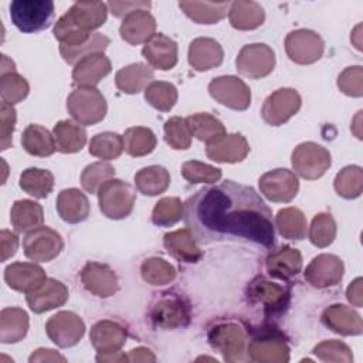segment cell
<instances>
[{
	"instance_id": "obj_8",
	"label": "cell",
	"mask_w": 363,
	"mask_h": 363,
	"mask_svg": "<svg viewBox=\"0 0 363 363\" xmlns=\"http://www.w3.org/2000/svg\"><path fill=\"white\" fill-rule=\"evenodd\" d=\"M294 170L306 180L322 177L330 167V153L322 145L315 142H303L298 145L291 156Z\"/></svg>"
},
{
	"instance_id": "obj_39",
	"label": "cell",
	"mask_w": 363,
	"mask_h": 363,
	"mask_svg": "<svg viewBox=\"0 0 363 363\" xmlns=\"http://www.w3.org/2000/svg\"><path fill=\"white\" fill-rule=\"evenodd\" d=\"M170 184V174L163 166H147L135 174V186L145 196L164 193Z\"/></svg>"
},
{
	"instance_id": "obj_53",
	"label": "cell",
	"mask_w": 363,
	"mask_h": 363,
	"mask_svg": "<svg viewBox=\"0 0 363 363\" xmlns=\"http://www.w3.org/2000/svg\"><path fill=\"white\" fill-rule=\"evenodd\" d=\"M113 176H115V169L112 164H109L108 162H95L88 164L82 170L81 184L85 191L92 194V193H96L105 182L113 179Z\"/></svg>"
},
{
	"instance_id": "obj_24",
	"label": "cell",
	"mask_w": 363,
	"mask_h": 363,
	"mask_svg": "<svg viewBox=\"0 0 363 363\" xmlns=\"http://www.w3.org/2000/svg\"><path fill=\"white\" fill-rule=\"evenodd\" d=\"M322 322L326 328L342 336H357L363 332L360 315L342 303L326 308L322 313Z\"/></svg>"
},
{
	"instance_id": "obj_43",
	"label": "cell",
	"mask_w": 363,
	"mask_h": 363,
	"mask_svg": "<svg viewBox=\"0 0 363 363\" xmlns=\"http://www.w3.org/2000/svg\"><path fill=\"white\" fill-rule=\"evenodd\" d=\"M156 147V136L149 128L133 126L125 130L123 149L129 156L140 157L153 152Z\"/></svg>"
},
{
	"instance_id": "obj_4",
	"label": "cell",
	"mask_w": 363,
	"mask_h": 363,
	"mask_svg": "<svg viewBox=\"0 0 363 363\" xmlns=\"http://www.w3.org/2000/svg\"><path fill=\"white\" fill-rule=\"evenodd\" d=\"M135 201L136 193L133 187L121 179H111L98 190L99 208L105 217L112 220L128 217L133 210Z\"/></svg>"
},
{
	"instance_id": "obj_48",
	"label": "cell",
	"mask_w": 363,
	"mask_h": 363,
	"mask_svg": "<svg viewBox=\"0 0 363 363\" xmlns=\"http://www.w3.org/2000/svg\"><path fill=\"white\" fill-rule=\"evenodd\" d=\"M140 274L145 282L155 286L170 284L176 278L174 267L159 257L145 259L140 265Z\"/></svg>"
},
{
	"instance_id": "obj_33",
	"label": "cell",
	"mask_w": 363,
	"mask_h": 363,
	"mask_svg": "<svg viewBox=\"0 0 363 363\" xmlns=\"http://www.w3.org/2000/svg\"><path fill=\"white\" fill-rule=\"evenodd\" d=\"M153 69L142 62L129 64L121 68L115 75L118 89L125 94H138L153 82Z\"/></svg>"
},
{
	"instance_id": "obj_38",
	"label": "cell",
	"mask_w": 363,
	"mask_h": 363,
	"mask_svg": "<svg viewBox=\"0 0 363 363\" xmlns=\"http://www.w3.org/2000/svg\"><path fill=\"white\" fill-rule=\"evenodd\" d=\"M21 145L27 153L40 157L51 156L57 150L54 136L50 133V130L35 123H31L24 129Z\"/></svg>"
},
{
	"instance_id": "obj_46",
	"label": "cell",
	"mask_w": 363,
	"mask_h": 363,
	"mask_svg": "<svg viewBox=\"0 0 363 363\" xmlns=\"http://www.w3.org/2000/svg\"><path fill=\"white\" fill-rule=\"evenodd\" d=\"M123 152V136L115 132H102L89 142V153L102 160H113Z\"/></svg>"
},
{
	"instance_id": "obj_30",
	"label": "cell",
	"mask_w": 363,
	"mask_h": 363,
	"mask_svg": "<svg viewBox=\"0 0 363 363\" xmlns=\"http://www.w3.org/2000/svg\"><path fill=\"white\" fill-rule=\"evenodd\" d=\"M265 267L271 277L278 279H289L301 272L302 255L296 248L284 245L267 257Z\"/></svg>"
},
{
	"instance_id": "obj_37",
	"label": "cell",
	"mask_w": 363,
	"mask_h": 363,
	"mask_svg": "<svg viewBox=\"0 0 363 363\" xmlns=\"http://www.w3.org/2000/svg\"><path fill=\"white\" fill-rule=\"evenodd\" d=\"M179 7L197 24H216L227 16L228 1H180Z\"/></svg>"
},
{
	"instance_id": "obj_42",
	"label": "cell",
	"mask_w": 363,
	"mask_h": 363,
	"mask_svg": "<svg viewBox=\"0 0 363 363\" xmlns=\"http://www.w3.org/2000/svg\"><path fill=\"white\" fill-rule=\"evenodd\" d=\"M20 187L35 199H45L54 189V176L50 170L28 167L20 174Z\"/></svg>"
},
{
	"instance_id": "obj_5",
	"label": "cell",
	"mask_w": 363,
	"mask_h": 363,
	"mask_svg": "<svg viewBox=\"0 0 363 363\" xmlns=\"http://www.w3.org/2000/svg\"><path fill=\"white\" fill-rule=\"evenodd\" d=\"M67 109L78 123L95 125L105 118L108 105L96 88L78 86L68 95Z\"/></svg>"
},
{
	"instance_id": "obj_11",
	"label": "cell",
	"mask_w": 363,
	"mask_h": 363,
	"mask_svg": "<svg viewBox=\"0 0 363 363\" xmlns=\"http://www.w3.org/2000/svg\"><path fill=\"white\" fill-rule=\"evenodd\" d=\"M62 247L64 241L61 235L47 225H41L27 233L23 241L24 255L34 262L52 261L60 255Z\"/></svg>"
},
{
	"instance_id": "obj_41",
	"label": "cell",
	"mask_w": 363,
	"mask_h": 363,
	"mask_svg": "<svg viewBox=\"0 0 363 363\" xmlns=\"http://www.w3.org/2000/svg\"><path fill=\"white\" fill-rule=\"evenodd\" d=\"M191 135L201 142L210 143L225 135V128L220 119L207 112H197L186 118Z\"/></svg>"
},
{
	"instance_id": "obj_25",
	"label": "cell",
	"mask_w": 363,
	"mask_h": 363,
	"mask_svg": "<svg viewBox=\"0 0 363 363\" xmlns=\"http://www.w3.org/2000/svg\"><path fill=\"white\" fill-rule=\"evenodd\" d=\"M126 337V329L119 322L109 319L96 322L89 333V340L98 353L119 352Z\"/></svg>"
},
{
	"instance_id": "obj_56",
	"label": "cell",
	"mask_w": 363,
	"mask_h": 363,
	"mask_svg": "<svg viewBox=\"0 0 363 363\" xmlns=\"http://www.w3.org/2000/svg\"><path fill=\"white\" fill-rule=\"evenodd\" d=\"M52 34L61 44H65V45H79L88 41L89 37L92 35L79 30L77 26H74L65 14H62L54 24Z\"/></svg>"
},
{
	"instance_id": "obj_32",
	"label": "cell",
	"mask_w": 363,
	"mask_h": 363,
	"mask_svg": "<svg viewBox=\"0 0 363 363\" xmlns=\"http://www.w3.org/2000/svg\"><path fill=\"white\" fill-rule=\"evenodd\" d=\"M230 24L237 30H255L265 20V11L257 1L238 0L230 3Z\"/></svg>"
},
{
	"instance_id": "obj_28",
	"label": "cell",
	"mask_w": 363,
	"mask_h": 363,
	"mask_svg": "<svg viewBox=\"0 0 363 363\" xmlns=\"http://www.w3.org/2000/svg\"><path fill=\"white\" fill-rule=\"evenodd\" d=\"M163 245L167 252L180 262L194 264L203 257L194 235L187 227L164 234Z\"/></svg>"
},
{
	"instance_id": "obj_3",
	"label": "cell",
	"mask_w": 363,
	"mask_h": 363,
	"mask_svg": "<svg viewBox=\"0 0 363 363\" xmlns=\"http://www.w3.org/2000/svg\"><path fill=\"white\" fill-rule=\"evenodd\" d=\"M54 17L51 0H14L10 4L11 23L23 33L45 30Z\"/></svg>"
},
{
	"instance_id": "obj_15",
	"label": "cell",
	"mask_w": 363,
	"mask_h": 363,
	"mask_svg": "<svg viewBox=\"0 0 363 363\" xmlns=\"http://www.w3.org/2000/svg\"><path fill=\"white\" fill-rule=\"evenodd\" d=\"M45 332L57 346L71 347L84 336L85 323L77 313L61 311L47 320Z\"/></svg>"
},
{
	"instance_id": "obj_63",
	"label": "cell",
	"mask_w": 363,
	"mask_h": 363,
	"mask_svg": "<svg viewBox=\"0 0 363 363\" xmlns=\"http://www.w3.org/2000/svg\"><path fill=\"white\" fill-rule=\"evenodd\" d=\"M156 356L150 352V349L139 346L132 349L128 354V362H155Z\"/></svg>"
},
{
	"instance_id": "obj_2",
	"label": "cell",
	"mask_w": 363,
	"mask_h": 363,
	"mask_svg": "<svg viewBox=\"0 0 363 363\" xmlns=\"http://www.w3.org/2000/svg\"><path fill=\"white\" fill-rule=\"evenodd\" d=\"M208 343L218 350L225 362H240L245 357L248 333L238 322H218L207 332Z\"/></svg>"
},
{
	"instance_id": "obj_61",
	"label": "cell",
	"mask_w": 363,
	"mask_h": 363,
	"mask_svg": "<svg viewBox=\"0 0 363 363\" xmlns=\"http://www.w3.org/2000/svg\"><path fill=\"white\" fill-rule=\"evenodd\" d=\"M30 363L34 362H65V357L52 349H37L28 359Z\"/></svg>"
},
{
	"instance_id": "obj_27",
	"label": "cell",
	"mask_w": 363,
	"mask_h": 363,
	"mask_svg": "<svg viewBox=\"0 0 363 363\" xmlns=\"http://www.w3.org/2000/svg\"><path fill=\"white\" fill-rule=\"evenodd\" d=\"M224 51L218 41L208 37H199L190 43L189 64L196 71H208L223 62Z\"/></svg>"
},
{
	"instance_id": "obj_31",
	"label": "cell",
	"mask_w": 363,
	"mask_h": 363,
	"mask_svg": "<svg viewBox=\"0 0 363 363\" xmlns=\"http://www.w3.org/2000/svg\"><path fill=\"white\" fill-rule=\"evenodd\" d=\"M57 211L69 224L81 223L89 216L88 197L78 189H65L57 197Z\"/></svg>"
},
{
	"instance_id": "obj_59",
	"label": "cell",
	"mask_w": 363,
	"mask_h": 363,
	"mask_svg": "<svg viewBox=\"0 0 363 363\" xmlns=\"http://www.w3.org/2000/svg\"><path fill=\"white\" fill-rule=\"evenodd\" d=\"M115 17H126L136 10H147L150 1H109L106 4Z\"/></svg>"
},
{
	"instance_id": "obj_51",
	"label": "cell",
	"mask_w": 363,
	"mask_h": 363,
	"mask_svg": "<svg viewBox=\"0 0 363 363\" xmlns=\"http://www.w3.org/2000/svg\"><path fill=\"white\" fill-rule=\"evenodd\" d=\"M182 217L183 204L179 197L160 199L152 211V221L159 227H170L180 221Z\"/></svg>"
},
{
	"instance_id": "obj_64",
	"label": "cell",
	"mask_w": 363,
	"mask_h": 363,
	"mask_svg": "<svg viewBox=\"0 0 363 363\" xmlns=\"http://www.w3.org/2000/svg\"><path fill=\"white\" fill-rule=\"evenodd\" d=\"M128 362V354L122 352H112V353H98L96 362Z\"/></svg>"
},
{
	"instance_id": "obj_35",
	"label": "cell",
	"mask_w": 363,
	"mask_h": 363,
	"mask_svg": "<svg viewBox=\"0 0 363 363\" xmlns=\"http://www.w3.org/2000/svg\"><path fill=\"white\" fill-rule=\"evenodd\" d=\"M10 221L16 231L30 233L41 227L44 221L43 207L33 200H17L11 207Z\"/></svg>"
},
{
	"instance_id": "obj_18",
	"label": "cell",
	"mask_w": 363,
	"mask_h": 363,
	"mask_svg": "<svg viewBox=\"0 0 363 363\" xmlns=\"http://www.w3.org/2000/svg\"><path fill=\"white\" fill-rule=\"evenodd\" d=\"M81 281L88 292L99 298H109L118 291V277L106 264L86 262L81 269Z\"/></svg>"
},
{
	"instance_id": "obj_12",
	"label": "cell",
	"mask_w": 363,
	"mask_h": 363,
	"mask_svg": "<svg viewBox=\"0 0 363 363\" xmlns=\"http://www.w3.org/2000/svg\"><path fill=\"white\" fill-rule=\"evenodd\" d=\"M247 292L250 301L264 305V312L267 316H275L278 313H282L289 305V289L264 277L254 278L248 285Z\"/></svg>"
},
{
	"instance_id": "obj_9",
	"label": "cell",
	"mask_w": 363,
	"mask_h": 363,
	"mask_svg": "<svg viewBox=\"0 0 363 363\" xmlns=\"http://www.w3.org/2000/svg\"><path fill=\"white\" fill-rule=\"evenodd\" d=\"M285 51L291 61L299 65L313 64L323 55L325 43L322 37L308 28H299L288 33L285 38Z\"/></svg>"
},
{
	"instance_id": "obj_54",
	"label": "cell",
	"mask_w": 363,
	"mask_h": 363,
	"mask_svg": "<svg viewBox=\"0 0 363 363\" xmlns=\"http://www.w3.org/2000/svg\"><path fill=\"white\" fill-rule=\"evenodd\" d=\"M182 176L191 184H213L221 179V170L199 160H189L182 166Z\"/></svg>"
},
{
	"instance_id": "obj_22",
	"label": "cell",
	"mask_w": 363,
	"mask_h": 363,
	"mask_svg": "<svg viewBox=\"0 0 363 363\" xmlns=\"http://www.w3.org/2000/svg\"><path fill=\"white\" fill-rule=\"evenodd\" d=\"M47 279L44 269L34 262H13L4 269L6 284L18 292L28 294Z\"/></svg>"
},
{
	"instance_id": "obj_62",
	"label": "cell",
	"mask_w": 363,
	"mask_h": 363,
	"mask_svg": "<svg viewBox=\"0 0 363 363\" xmlns=\"http://www.w3.org/2000/svg\"><path fill=\"white\" fill-rule=\"evenodd\" d=\"M362 278H356L347 288L346 291V296L347 301L350 303H353L354 306H362L363 305V291H362Z\"/></svg>"
},
{
	"instance_id": "obj_34",
	"label": "cell",
	"mask_w": 363,
	"mask_h": 363,
	"mask_svg": "<svg viewBox=\"0 0 363 363\" xmlns=\"http://www.w3.org/2000/svg\"><path fill=\"white\" fill-rule=\"evenodd\" d=\"M57 150L61 153L79 152L86 143V132L81 123L64 119L55 123L52 129Z\"/></svg>"
},
{
	"instance_id": "obj_50",
	"label": "cell",
	"mask_w": 363,
	"mask_h": 363,
	"mask_svg": "<svg viewBox=\"0 0 363 363\" xmlns=\"http://www.w3.org/2000/svg\"><path fill=\"white\" fill-rule=\"evenodd\" d=\"M30 91V85L17 72H7L0 77V96L1 102L14 105L21 102Z\"/></svg>"
},
{
	"instance_id": "obj_1",
	"label": "cell",
	"mask_w": 363,
	"mask_h": 363,
	"mask_svg": "<svg viewBox=\"0 0 363 363\" xmlns=\"http://www.w3.org/2000/svg\"><path fill=\"white\" fill-rule=\"evenodd\" d=\"M183 217L199 244H275L271 208L252 187L231 180L196 191L184 203Z\"/></svg>"
},
{
	"instance_id": "obj_26",
	"label": "cell",
	"mask_w": 363,
	"mask_h": 363,
	"mask_svg": "<svg viewBox=\"0 0 363 363\" xmlns=\"http://www.w3.org/2000/svg\"><path fill=\"white\" fill-rule=\"evenodd\" d=\"M106 14L108 6L102 1H77L65 13L74 26L88 34L106 21Z\"/></svg>"
},
{
	"instance_id": "obj_17",
	"label": "cell",
	"mask_w": 363,
	"mask_h": 363,
	"mask_svg": "<svg viewBox=\"0 0 363 363\" xmlns=\"http://www.w3.org/2000/svg\"><path fill=\"white\" fill-rule=\"evenodd\" d=\"M345 272L343 261L333 254H320L306 267L305 279L315 288L323 289L337 285Z\"/></svg>"
},
{
	"instance_id": "obj_40",
	"label": "cell",
	"mask_w": 363,
	"mask_h": 363,
	"mask_svg": "<svg viewBox=\"0 0 363 363\" xmlns=\"http://www.w3.org/2000/svg\"><path fill=\"white\" fill-rule=\"evenodd\" d=\"M275 227L284 238L296 241L303 240L308 231L305 214L296 207L281 208L275 216Z\"/></svg>"
},
{
	"instance_id": "obj_6",
	"label": "cell",
	"mask_w": 363,
	"mask_h": 363,
	"mask_svg": "<svg viewBox=\"0 0 363 363\" xmlns=\"http://www.w3.org/2000/svg\"><path fill=\"white\" fill-rule=\"evenodd\" d=\"M247 354L259 363H286L289 346L286 337L275 328H262L247 345Z\"/></svg>"
},
{
	"instance_id": "obj_14",
	"label": "cell",
	"mask_w": 363,
	"mask_h": 363,
	"mask_svg": "<svg viewBox=\"0 0 363 363\" xmlns=\"http://www.w3.org/2000/svg\"><path fill=\"white\" fill-rule=\"evenodd\" d=\"M301 95L294 88H281L272 92L262 105L261 116L271 126L289 121L301 108Z\"/></svg>"
},
{
	"instance_id": "obj_47",
	"label": "cell",
	"mask_w": 363,
	"mask_h": 363,
	"mask_svg": "<svg viewBox=\"0 0 363 363\" xmlns=\"http://www.w3.org/2000/svg\"><path fill=\"white\" fill-rule=\"evenodd\" d=\"M145 99L155 109L169 112L177 102V89L170 82L153 81L145 89Z\"/></svg>"
},
{
	"instance_id": "obj_52",
	"label": "cell",
	"mask_w": 363,
	"mask_h": 363,
	"mask_svg": "<svg viewBox=\"0 0 363 363\" xmlns=\"http://www.w3.org/2000/svg\"><path fill=\"white\" fill-rule=\"evenodd\" d=\"M163 129H164V140L170 147L176 150H184L190 147L193 135L186 119L180 116H172L164 122Z\"/></svg>"
},
{
	"instance_id": "obj_45",
	"label": "cell",
	"mask_w": 363,
	"mask_h": 363,
	"mask_svg": "<svg viewBox=\"0 0 363 363\" xmlns=\"http://www.w3.org/2000/svg\"><path fill=\"white\" fill-rule=\"evenodd\" d=\"M336 193L343 199H356L363 191V170L360 166H346L335 177Z\"/></svg>"
},
{
	"instance_id": "obj_19",
	"label": "cell",
	"mask_w": 363,
	"mask_h": 363,
	"mask_svg": "<svg viewBox=\"0 0 363 363\" xmlns=\"http://www.w3.org/2000/svg\"><path fill=\"white\" fill-rule=\"evenodd\" d=\"M142 54L150 67L167 71L177 64V43L162 33H155L145 43Z\"/></svg>"
},
{
	"instance_id": "obj_58",
	"label": "cell",
	"mask_w": 363,
	"mask_h": 363,
	"mask_svg": "<svg viewBox=\"0 0 363 363\" xmlns=\"http://www.w3.org/2000/svg\"><path fill=\"white\" fill-rule=\"evenodd\" d=\"M16 109L13 105L1 102L0 105V145L1 150H6L11 146L13 132L16 128Z\"/></svg>"
},
{
	"instance_id": "obj_60",
	"label": "cell",
	"mask_w": 363,
	"mask_h": 363,
	"mask_svg": "<svg viewBox=\"0 0 363 363\" xmlns=\"http://www.w3.org/2000/svg\"><path fill=\"white\" fill-rule=\"evenodd\" d=\"M18 247V237L9 231V230H1L0 231V251H1V261H7L11 258Z\"/></svg>"
},
{
	"instance_id": "obj_16",
	"label": "cell",
	"mask_w": 363,
	"mask_h": 363,
	"mask_svg": "<svg viewBox=\"0 0 363 363\" xmlns=\"http://www.w3.org/2000/svg\"><path fill=\"white\" fill-rule=\"evenodd\" d=\"M258 184L261 193L274 203H288L299 190L296 174L288 169H274L264 173Z\"/></svg>"
},
{
	"instance_id": "obj_44",
	"label": "cell",
	"mask_w": 363,
	"mask_h": 363,
	"mask_svg": "<svg viewBox=\"0 0 363 363\" xmlns=\"http://www.w3.org/2000/svg\"><path fill=\"white\" fill-rule=\"evenodd\" d=\"M111 40L101 34V33H92V35L89 37L88 41L79 44V45H65L61 44L60 45V52L61 57L64 58L65 62L68 64H77L79 60L95 54V52H104L106 50V47L109 45Z\"/></svg>"
},
{
	"instance_id": "obj_7",
	"label": "cell",
	"mask_w": 363,
	"mask_h": 363,
	"mask_svg": "<svg viewBox=\"0 0 363 363\" xmlns=\"http://www.w3.org/2000/svg\"><path fill=\"white\" fill-rule=\"evenodd\" d=\"M149 318L153 326L164 330H173L189 325L190 308L182 296L167 292L152 305Z\"/></svg>"
},
{
	"instance_id": "obj_49",
	"label": "cell",
	"mask_w": 363,
	"mask_h": 363,
	"mask_svg": "<svg viewBox=\"0 0 363 363\" xmlns=\"http://www.w3.org/2000/svg\"><path fill=\"white\" fill-rule=\"evenodd\" d=\"M336 238V223L329 213H319L309 227V240L318 248H325Z\"/></svg>"
},
{
	"instance_id": "obj_20",
	"label": "cell",
	"mask_w": 363,
	"mask_h": 363,
	"mask_svg": "<svg viewBox=\"0 0 363 363\" xmlns=\"http://www.w3.org/2000/svg\"><path fill=\"white\" fill-rule=\"evenodd\" d=\"M250 145L241 133H225L207 143V156L217 163H237L247 157Z\"/></svg>"
},
{
	"instance_id": "obj_57",
	"label": "cell",
	"mask_w": 363,
	"mask_h": 363,
	"mask_svg": "<svg viewBox=\"0 0 363 363\" xmlns=\"http://www.w3.org/2000/svg\"><path fill=\"white\" fill-rule=\"evenodd\" d=\"M339 89L349 96L360 98L363 95V71L360 65L347 67L337 77Z\"/></svg>"
},
{
	"instance_id": "obj_21",
	"label": "cell",
	"mask_w": 363,
	"mask_h": 363,
	"mask_svg": "<svg viewBox=\"0 0 363 363\" xmlns=\"http://www.w3.org/2000/svg\"><path fill=\"white\" fill-rule=\"evenodd\" d=\"M26 299L34 313H43L62 306L68 301V288L54 278H47L37 289L28 292Z\"/></svg>"
},
{
	"instance_id": "obj_55",
	"label": "cell",
	"mask_w": 363,
	"mask_h": 363,
	"mask_svg": "<svg viewBox=\"0 0 363 363\" xmlns=\"http://www.w3.org/2000/svg\"><path fill=\"white\" fill-rule=\"evenodd\" d=\"M313 353L322 362L350 363L353 360L350 347L340 340H323L313 347Z\"/></svg>"
},
{
	"instance_id": "obj_10",
	"label": "cell",
	"mask_w": 363,
	"mask_h": 363,
	"mask_svg": "<svg viewBox=\"0 0 363 363\" xmlns=\"http://www.w3.org/2000/svg\"><path fill=\"white\" fill-rule=\"evenodd\" d=\"M237 71L248 78L259 79L269 75L275 67V52L267 44L254 43L244 45L235 60Z\"/></svg>"
},
{
	"instance_id": "obj_29",
	"label": "cell",
	"mask_w": 363,
	"mask_h": 363,
	"mask_svg": "<svg viewBox=\"0 0 363 363\" xmlns=\"http://www.w3.org/2000/svg\"><path fill=\"white\" fill-rule=\"evenodd\" d=\"M156 30V20L147 10H136L128 14L121 27L119 34L122 40L132 45L146 43Z\"/></svg>"
},
{
	"instance_id": "obj_36",
	"label": "cell",
	"mask_w": 363,
	"mask_h": 363,
	"mask_svg": "<svg viewBox=\"0 0 363 363\" xmlns=\"http://www.w3.org/2000/svg\"><path fill=\"white\" fill-rule=\"evenodd\" d=\"M28 330V315L21 308H4L0 312V342L17 343Z\"/></svg>"
},
{
	"instance_id": "obj_13",
	"label": "cell",
	"mask_w": 363,
	"mask_h": 363,
	"mask_svg": "<svg viewBox=\"0 0 363 363\" xmlns=\"http://www.w3.org/2000/svg\"><path fill=\"white\" fill-rule=\"evenodd\" d=\"M208 92L217 102L234 111H245L251 105L248 85L234 75L214 78L208 84Z\"/></svg>"
},
{
	"instance_id": "obj_23",
	"label": "cell",
	"mask_w": 363,
	"mask_h": 363,
	"mask_svg": "<svg viewBox=\"0 0 363 363\" xmlns=\"http://www.w3.org/2000/svg\"><path fill=\"white\" fill-rule=\"evenodd\" d=\"M112 69L109 58L104 52L91 54L79 60L72 69V81L78 86L95 88Z\"/></svg>"
}]
</instances>
